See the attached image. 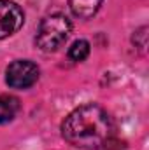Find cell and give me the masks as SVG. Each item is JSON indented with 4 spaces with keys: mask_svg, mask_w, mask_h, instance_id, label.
Listing matches in <instances>:
<instances>
[{
    "mask_svg": "<svg viewBox=\"0 0 149 150\" xmlns=\"http://www.w3.org/2000/svg\"><path fill=\"white\" fill-rule=\"evenodd\" d=\"M114 124L105 108L97 103L77 107L62 122L63 140L77 149H100L112 136Z\"/></svg>",
    "mask_w": 149,
    "mask_h": 150,
    "instance_id": "6da1fadb",
    "label": "cell"
},
{
    "mask_svg": "<svg viewBox=\"0 0 149 150\" xmlns=\"http://www.w3.org/2000/svg\"><path fill=\"white\" fill-rule=\"evenodd\" d=\"M72 33V23L65 14H49L39 25L35 45L42 52L58 51Z\"/></svg>",
    "mask_w": 149,
    "mask_h": 150,
    "instance_id": "7a4b0ae2",
    "label": "cell"
},
{
    "mask_svg": "<svg viewBox=\"0 0 149 150\" xmlns=\"http://www.w3.org/2000/svg\"><path fill=\"white\" fill-rule=\"evenodd\" d=\"M39 67L30 59H16L5 70V82L12 89H28L39 80Z\"/></svg>",
    "mask_w": 149,
    "mask_h": 150,
    "instance_id": "3957f363",
    "label": "cell"
},
{
    "mask_svg": "<svg viewBox=\"0 0 149 150\" xmlns=\"http://www.w3.org/2000/svg\"><path fill=\"white\" fill-rule=\"evenodd\" d=\"M25 25V12L23 9L11 2L0 0V40L18 33Z\"/></svg>",
    "mask_w": 149,
    "mask_h": 150,
    "instance_id": "277c9868",
    "label": "cell"
},
{
    "mask_svg": "<svg viewBox=\"0 0 149 150\" xmlns=\"http://www.w3.org/2000/svg\"><path fill=\"white\" fill-rule=\"evenodd\" d=\"M102 4H104V0H69V7H70L72 14L79 19L93 18L100 11Z\"/></svg>",
    "mask_w": 149,
    "mask_h": 150,
    "instance_id": "5b68a950",
    "label": "cell"
},
{
    "mask_svg": "<svg viewBox=\"0 0 149 150\" xmlns=\"http://www.w3.org/2000/svg\"><path fill=\"white\" fill-rule=\"evenodd\" d=\"M21 110L19 100L12 94H0V124H7L14 120V117Z\"/></svg>",
    "mask_w": 149,
    "mask_h": 150,
    "instance_id": "8992f818",
    "label": "cell"
},
{
    "mask_svg": "<svg viewBox=\"0 0 149 150\" xmlns=\"http://www.w3.org/2000/svg\"><path fill=\"white\" fill-rule=\"evenodd\" d=\"M90 56V42L88 40H75L74 44L70 45V49H69V58L72 59V61H84L86 58Z\"/></svg>",
    "mask_w": 149,
    "mask_h": 150,
    "instance_id": "52a82bcc",
    "label": "cell"
}]
</instances>
